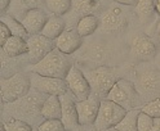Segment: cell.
Returning a JSON list of instances; mask_svg holds the SVG:
<instances>
[{"mask_svg": "<svg viewBox=\"0 0 160 131\" xmlns=\"http://www.w3.org/2000/svg\"><path fill=\"white\" fill-rule=\"evenodd\" d=\"M72 60L68 54H65L59 49H53L44 59L30 67V72H35L42 76L66 78L72 67Z\"/></svg>", "mask_w": 160, "mask_h": 131, "instance_id": "cell-1", "label": "cell"}, {"mask_svg": "<svg viewBox=\"0 0 160 131\" xmlns=\"http://www.w3.org/2000/svg\"><path fill=\"white\" fill-rule=\"evenodd\" d=\"M136 89L146 103L160 96V69L148 63L136 69Z\"/></svg>", "mask_w": 160, "mask_h": 131, "instance_id": "cell-2", "label": "cell"}, {"mask_svg": "<svg viewBox=\"0 0 160 131\" xmlns=\"http://www.w3.org/2000/svg\"><path fill=\"white\" fill-rule=\"evenodd\" d=\"M106 98L122 105L127 110L138 108V105L143 102L139 93L137 91L134 82H131L125 78H119Z\"/></svg>", "mask_w": 160, "mask_h": 131, "instance_id": "cell-3", "label": "cell"}, {"mask_svg": "<svg viewBox=\"0 0 160 131\" xmlns=\"http://www.w3.org/2000/svg\"><path fill=\"white\" fill-rule=\"evenodd\" d=\"M85 77L88 78L89 85H91L92 94L101 99H105L107 96L110 90L119 80L114 68L107 66H98L97 68L91 69V71L85 72Z\"/></svg>", "mask_w": 160, "mask_h": 131, "instance_id": "cell-4", "label": "cell"}, {"mask_svg": "<svg viewBox=\"0 0 160 131\" xmlns=\"http://www.w3.org/2000/svg\"><path fill=\"white\" fill-rule=\"evenodd\" d=\"M127 112L128 110L125 108L112 102V100H110L107 98L102 99L96 122L93 125L94 131H106L110 129H114L123 119Z\"/></svg>", "mask_w": 160, "mask_h": 131, "instance_id": "cell-5", "label": "cell"}, {"mask_svg": "<svg viewBox=\"0 0 160 131\" xmlns=\"http://www.w3.org/2000/svg\"><path fill=\"white\" fill-rule=\"evenodd\" d=\"M31 89V80L23 72H18L12 77L2 80V100L4 103H13L26 96Z\"/></svg>", "mask_w": 160, "mask_h": 131, "instance_id": "cell-6", "label": "cell"}, {"mask_svg": "<svg viewBox=\"0 0 160 131\" xmlns=\"http://www.w3.org/2000/svg\"><path fill=\"white\" fill-rule=\"evenodd\" d=\"M30 80H31V87L38 90L40 93H44L47 95H58L61 96L68 93V86L65 78H57V77H48L42 76L39 73L31 72L30 73Z\"/></svg>", "mask_w": 160, "mask_h": 131, "instance_id": "cell-7", "label": "cell"}, {"mask_svg": "<svg viewBox=\"0 0 160 131\" xmlns=\"http://www.w3.org/2000/svg\"><path fill=\"white\" fill-rule=\"evenodd\" d=\"M27 45H28L27 59L31 64L39 63L40 60L44 59L53 49H56L54 40L44 36L43 34L30 36L27 40Z\"/></svg>", "mask_w": 160, "mask_h": 131, "instance_id": "cell-8", "label": "cell"}, {"mask_svg": "<svg viewBox=\"0 0 160 131\" xmlns=\"http://www.w3.org/2000/svg\"><path fill=\"white\" fill-rule=\"evenodd\" d=\"M65 80L68 86V91L75 96L76 100H84L91 96L92 89L88 78L85 77V73L75 64L71 67Z\"/></svg>", "mask_w": 160, "mask_h": 131, "instance_id": "cell-9", "label": "cell"}, {"mask_svg": "<svg viewBox=\"0 0 160 131\" xmlns=\"http://www.w3.org/2000/svg\"><path fill=\"white\" fill-rule=\"evenodd\" d=\"M99 26L105 32H120L127 28L128 19L122 8L110 7L106 12L102 13Z\"/></svg>", "mask_w": 160, "mask_h": 131, "instance_id": "cell-10", "label": "cell"}, {"mask_svg": "<svg viewBox=\"0 0 160 131\" xmlns=\"http://www.w3.org/2000/svg\"><path fill=\"white\" fill-rule=\"evenodd\" d=\"M101 98L94 94L84 100H76V109L79 115V122L82 126H92L96 122V118L101 105Z\"/></svg>", "mask_w": 160, "mask_h": 131, "instance_id": "cell-11", "label": "cell"}, {"mask_svg": "<svg viewBox=\"0 0 160 131\" xmlns=\"http://www.w3.org/2000/svg\"><path fill=\"white\" fill-rule=\"evenodd\" d=\"M71 93H66L61 95V103H62V116L61 121L66 129V131H80V122H79V115L76 109V100Z\"/></svg>", "mask_w": 160, "mask_h": 131, "instance_id": "cell-12", "label": "cell"}, {"mask_svg": "<svg viewBox=\"0 0 160 131\" xmlns=\"http://www.w3.org/2000/svg\"><path fill=\"white\" fill-rule=\"evenodd\" d=\"M131 52L139 59L148 60L156 55V45L146 34H137L131 39Z\"/></svg>", "mask_w": 160, "mask_h": 131, "instance_id": "cell-13", "label": "cell"}, {"mask_svg": "<svg viewBox=\"0 0 160 131\" xmlns=\"http://www.w3.org/2000/svg\"><path fill=\"white\" fill-rule=\"evenodd\" d=\"M56 48L65 54L71 55L83 46V36L78 32L76 27L66 28L56 40Z\"/></svg>", "mask_w": 160, "mask_h": 131, "instance_id": "cell-14", "label": "cell"}, {"mask_svg": "<svg viewBox=\"0 0 160 131\" xmlns=\"http://www.w3.org/2000/svg\"><path fill=\"white\" fill-rule=\"evenodd\" d=\"M49 17L51 16L48 14L47 11H44V8H34V9H30L22 17L21 22L27 30L30 36H32V35L42 34Z\"/></svg>", "mask_w": 160, "mask_h": 131, "instance_id": "cell-15", "label": "cell"}, {"mask_svg": "<svg viewBox=\"0 0 160 131\" xmlns=\"http://www.w3.org/2000/svg\"><path fill=\"white\" fill-rule=\"evenodd\" d=\"M111 57V49L106 44H99V43H92L85 46V50L83 53V59L88 60L92 63H105L106 60Z\"/></svg>", "mask_w": 160, "mask_h": 131, "instance_id": "cell-16", "label": "cell"}, {"mask_svg": "<svg viewBox=\"0 0 160 131\" xmlns=\"http://www.w3.org/2000/svg\"><path fill=\"white\" fill-rule=\"evenodd\" d=\"M40 116L44 119H61V116H62L61 96L48 95L43 103Z\"/></svg>", "mask_w": 160, "mask_h": 131, "instance_id": "cell-17", "label": "cell"}, {"mask_svg": "<svg viewBox=\"0 0 160 131\" xmlns=\"http://www.w3.org/2000/svg\"><path fill=\"white\" fill-rule=\"evenodd\" d=\"M2 49L9 57H14V58L21 57L23 54H27V52H28L27 40L19 37V36L12 35L8 39V41L2 46Z\"/></svg>", "mask_w": 160, "mask_h": 131, "instance_id": "cell-18", "label": "cell"}, {"mask_svg": "<svg viewBox=\"0 0 160 131\" xmlns=\"http://www.w3.org/2000/svg\"><path fill=\"white\" fill-rule=\"evenodd\" d=\"M66 30V22L62 18V16H56L52 14L48 18V21L43 28L42 34L52 40H56Z\"/></svg>", "mask_w": 160, "mask_h": 131, "instance_id": "cell-19", "label": "cell"}, {"mask_svg": "<svg viewBox=\"0 0 160 131\" xmlns=\"http://www.w3.org/2000/svg\"><path fill=\"white\" fill-rule=\"evenodd\" d=\"M98 27H99V19L94 14H88V16L79 18V21L76 23L78 32L83 37L93 35Z\"/></svg>", "mask_w": 160, "mask_h": 131, "instance_id": "cell-20", "label": "cell"}, {"mask_svg": "<svg viewBox=\"0 0 160 131\" xmlns=\"http://www.w3.org/2000/svg\"><path fill=\"white\" fill-rule=\"evenodd\" d=\"M141 113V109L134 108L128 110L123 119L115 126L119 131H138V116Z\"/></svg>", "mask_w": 160, "mask_h": 131, "instance_id": "cell-21", "label": "cell"}, {"mask_svg": "<svg viewBox=\"0 0 160 131\" xmlns=\"http://www.w3.org/2000/svg\"><path fill=\"white\" fill-rule=\"evenodd\" d=\"M134 12L142 23H146L155 12V0H138Z\"/></svg>", "mask_w": 160, "mask_h": 131, "instance_id": "cell-22", "label": "cell"}, {"mask_svg": "<svg viewBox=\"0 0 160 131\" xmlns=\"http://www.w3.org/2000/svg\"><path fill=\"white\" fill-rule=\"evenodd\" d=\"M0 22H4V23L9 27L12 35L19 36V37H22V39H25V40H28L30 34L27 32V30L25 28V26L22 25V22L19 21V19L12 17L11 14H7V16H3V17H2V21H0Z\"/></svg>", "mask_w": 160, "mask_h": 131, "instance_id": "cell-23", "label": "cell"}, {"mask_svg": "<svg viewBox=\"0 0 160 131\" xmlns=\"http://www.w3.org/2000/svg\"><path fill=\"white\" fill-rule=\"evenodd\" d=\"M45 7L52 14L63 16L72 8V0H45Z\"/></svg>", "mask_w": 160, "mask_h": 131, "instance_id": "cell-24", "label": "cell"}, {"mask_svg": "<svg viewBox=\"0 0 160 131\" xmlns=\"http://www.w3.org/2000/svg\"><path fill=\"white\" fill-rule=\"evenodd\" d=\"M98 0H72V8L76 14H82V17L93 14L98 8ZM80 17V18H82Z\"/></svg>", "mask_w": 160, "mask_h": 131, "instance_id": "cell-25", "label": "cell"}, {"mask_svg": "<svg viewBox=\"0 0 160 131\" xmlns=\"http://www.w3.org/2000/svg\"><path fill=\"white\" fill-rule=\"evenodd\" d=\"M138 131H155L154 117L143 112L142 109L138 116Z\"/></svg>", "mask_w": 160, "mask_h": 131, "instance_id": "cell-26", "label": "cell"}, {"mask_svg": "<svg viewBox=\"0 0 160 131\" xmlns=\"http://www.w3.org/2000/svg\"><path fill=\"white\" fill-rule=\"evenodd\" d=\"M14 4L18 5V8L22 11V14L25 16L30 9L43 8L45 4V0H14Z\"/></svg>", "mask_w": 160, "mask_h": 131, "instance_id": "cell-27", "label": "cell"}, {"mask_svg": "<svg viewBox=\"0 0 160 131\" xmlns=\"http://www.w3.org/2000/svg\"><path fill=\"white\" fill-rule=\"evenodd\" d=\"M38 131H66L61 119H44L43 124H40Z\"/></svg>", "mask_w": 160, "mask_h": 131, "instance_id": "cell-28", "label": "cell"}, {"mask_svg": "<svg viewBox=\"0 0 160 131\" xmlns=\"http://www.w3.org/2000/svg\"><path fill=\"white\" fill-rule=\"evenodd\" d=\"M4 125L7 131H32V127L22 119H11Z\"/></svg>", "mask_w": 160, "mask_h": 131, "instance_id": "cell-29", "label": "cell"}, {"mask_svg": "<svg viewBox=\"0 0 160 131\" xmlns=\"http://www.w3.org/2000/svg\"><path fill=\"white\" fill-rule=\"evenodd\" d=\"M141 109L143 110V112L148 113L150 116H152L154 118L160 117V96L154 99V100H151V102L146 103L145 105H142Z\"/></svg>", "mask_w": 160, "mask_h": 131, "instance_id": "cell-30", "label": "cell"}, {"mask_svg": "<svg viewBox=\"0 0 160 131\" xmlns=\"http://www.w3.org/2000/svg\"><path fill=\"white\" fill-rule=\"evenodd\" d=\"M11 36H12V32L9 27L4 22H0V44H2V46L8 41V39Z\"/></svg>", "mask_w": 160, "mask_h": 131, "instance_id": "cell-31", "label": "cell"}, {"mask_svg": "<svg viewBox=\"0 0 160 131\" xmlns=\"http://www.w3.org/2000/svg\"><path fill=\"white\" fill-rule=\"evenodd\" d=\"M114 2L122 5H127V7H136L138 0H114Z\"/></svg>", "mask_w": 160, "mask_h": 131, "instance_id": "cell-32", "label": "cell"}, {"mask_svg": "<svg viewBox=\"0 0 160 131\" xmlns=\"http://www.w3.org/2000/svg\"><path fill=\"white\" fill-rule=\"evenodd\" d=\"M12 0H2V11H5V9L9 7Z\"/></svg>", "mask_w": 160, "mask_h": 131, "instance_id": "cell-33", "label": "cell"}, {"mask_svg": "<svg viewBox=\"0 0 160 131\" xmlns=\"http://www.w3.org/2000/svg\"><path fill=\"white\" fill-rule=\"evenodd\" d=\"M154 125H155V131H160V117L154 118Z\"/></svg>", "mask_w": 160, "mask_h": 131, "instance_id": "cell-34", "label": "cell"}, {"mask_svg": "<svg viewBox=\"0 0 160 131\" xmlns=\"http://www.w3.org/2000/svg\"><path fill=\"white\" fill-rule=\"evenodd\" d=\"M155 12L160 16V0H155Z\"/></svg>", "mask_w": 160, "mask_h": 131, "instance_id": "cell-35", "label": "cell"}, {"mask_svg": "<svg viewBox=\"0 0 160 131\" xmlns=\"http://www.w3.org/2000/svg\"><path fill=\"white\" fill-rule=\"evenodd\" d=\"M156 31H158V34H160V21H159V23L156 26Z\"/></svg>", "mask_w": 160, "mask_h": 131, "instance_id": "cell-36", "label": "cell"}, {"mask_svg": "<svg viewBox=\"0 0 160 131\" xmlns=\"http://www.w3.org/2000/svg\"><path fill=\"white\" fill-rule=\"evenodd\" d=\"M2 131H7V129H5V125H4V124H2Z\"/></svg>", "mask_w": 160, "mask_h": 131, "instance_id": "cell-37", "label": "cell"}, {"mask_svg": "<svg viewBox=\"0 0 160 131\" xmlns=\"http://www.w3.org/2000/svg\"><path fill=\"white\" fill-rule=\"evenodd\" d=\"M106 131H119V130H118V129H115V127H114V129H110V130H106Z\"/></svg>", "mask_w": 160, "mask_h": 131, "instance_id": "cell-38", "label": "cell"}, {"mask_svg": "<svg viewBox=\"0 0 160 131\" xmlns=\"http://www.w3.org/2000/svg\"><path fill=\"white\" fill-rule=\"evenodd\" d=\"M158 43H159V48H160V34H159V36H158Z\"/></svg>", "mask_w": 160, "mask_h": 131, "instance_id": "cell-39", "label": "cell"}]
</instances>
